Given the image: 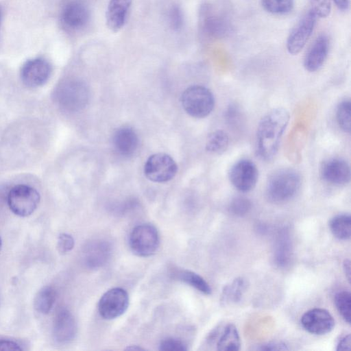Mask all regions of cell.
<instances>
[{
  "instance_id": "1",
  "label": "cell",
  "mask_w": 351,
  "mask_h": 351,
  "mask_svg": "<svg viewBox=\"0 0 351 351\" xmlns=\"http://www.w3.org/2000/svg\"><path fill=\"white\" fill-rule=\"evenodd\" d=\"M289 121V112L276 108L261 119L256 133L257 153L264 160H270L278 152L282 134Z\"/></svg>"
},
{
  "instance_id": "2",
  "label": "cell",
  "mask_w": 351,
  "mask_h": 351,
  "mask_svg": "<svg viewBox=\"0 0 351 351\" xmlns=\"http://www.w3.org/2000/svg\"><path fill=\"white\" fill-rule=\"evenodd\" d=\"M301 186V176L295 170L283 168L274 172L266 186V196L273 203H285L293 198Z\"/></svg>"
},
{
  "instance_id": "3",
  "label": "cell",
  "mask_w": 351,
  "mask_h": 351,
  "mask_svg": "<svg viewBox=\"0 0 351 351\" xmlns=\"http://www.w3.org/2000/svg\"><path fill=\"white\" fill-rule=\"evenodd\" d=\"M56 99L59 106L69 112H77L86 107L89 99L87 86L78 80L62 82L56 91Z\"/></svg>"
},
{
  "instance_id": "4",
  "label": "cell",
  "mask_w": 351,
  "mask_h": 351,
  "mask_svg": "<svg viewBox=\"0 0 351 351\" xmlns=\"http://www.w3.org/2000/svg\"><path fill=\"white\" fill-rule=\"evenodd\" d=\"M181 101L184 110L195 118L207 117L215 106V98L211 91L200 85L187 88L182 93Z\"/></svg>"
},
{
  "instance_id": "5",
  "label": "cell",
  "mask_w": 351,
  "mask_h": 351,
  "mask_svg": "<svg viewBox=\"0 0 351 351\" xmlns=\"http://www.w3.org/2000/svg\"><path fill=\"white\" fill-rule=\"evenodd\" d=\"M199 28L209 38H222L231 32V24L225 14L213 5L206 3L199 11Z\"/></svg>"
},
{
  "instance_id": "6",
  "label": "cell",
  "mask_w": 351,
  "mask_h": 351,
  "mask_svg": "<svg viewBox=\"0 0 351 351\" xmlns=\"http://www.w3.org/2000/svg\"><path fill=\"white\" fill-rule=\"evenodd\" d=\"M40 200L38 191L26 184H18L8 193L7 202L10 210L16 215L27 217L37 208Z\"/></svg>"
},
{
  "instance_id": "7",
  "label": "cell",
  "mask_w": 351,
  "mask_h": 351,
  "mask_svg": "<svg viewBox=\"0 0 351 351\" xmlns=\"http://www.w3.org/2000/svg\"><path fill=\"white\" fill-rule=\"evenodd\" d=\"M157 229L151 224H141L131 231L129 244L131 250L137 256H149L154 254L159 246Z\"/></svg>"
},
{
  "instance_id": "8",
  "label": "cell",
  "mask_w": 351,
  "mask_h": 351,
  "mask_svg": "<svg viewBox=\"0 0 351 351\" xmlns=\"http://www.w3.org/2000/svg\"><path fill=\"white\" fill-rule=\"evenodd\" d=\"M61 22L70 31L84 29L90 22L89 0H69L62 7Z\"/></svg>"
},
{
  "instance_id": "9",
  "label": "cell",
  "mask_w": 351,
  "mask_h": 351,
  "mask_svg": "<svg viewBox=\"0 0 351 351\" xmlns=\"http://www.w3.org/2000/svg\"><path fill=\"white\" fill-rule=\"evenodd\" d=\"M177 171L178 167L174 160L163 153L150 156L144 166L145 176L155 182H165L171 180Z\"/></svg>"
},
{
  "instance_id": "10",
  "label": "cell",
  "mask_w": 351,
  "mask_h": 351,
  "mask_svg": "<svg viewBox=\"0 0 351 351\" xmlns=\"http://www.w3.org/2000/svg\"><path fill=\"white\" fill-rule=\"evenodd\" d=\"M129 305V296L122 288L115 287L108 290L101 297L98 311L105 319H113L122 315Z\"/></svg>"
},
{
  "instance_id": "11",
  "label": "cell",
  "mask_w": 351,
  "mask_h": 351,
  "mask_svg": "<svg viewBox=\"0 0 351 351\" xmlns=\"http://www.w3.org/2000/svg\"><path fill=\"white\" fill-rule=\"evenodd\" d=\"M258 171L256 165L249 159H241L230 169L229 179L232 184L241 192L252 190L258 181Z\"/></svg>"
},
{
  "instance_id": "12",
  "label": "cell",
  "mask_w": 351,
  "mask_h": 351,
  "mask_svg": "<svg viewBox=\"0 0 351 351\" xmlns=\"http://www.w3.org/2000/svg\"><path fill=\"white\" fill-rule=\"evenodd\" d=\"M317 19L309 10L298 22L287 40V49L290 54L296 55L304 48L314 29Z\"/></svg>"
},
{
  "instance_id": "13",
  "label": "cell",
  "mask_w": 351,
  "mask_h": 351,
  "mask_svg": "<svg viewBox=\"0 0 351 351\" xmlns=\"http://www.w3.org/2000/svg\"><path fill=\"white\" fill-rule=\"evenodd\" d=\"M51 73V66L44 58H36L26 61L21 69V79L25 86L37 88L46 83Z\"/></svg>"
},
{
  "instance_id": "14",
  "label": "cell",
  "mask_w": 351,
  "mask_h": 351,
  "mask_svg": "<svg viewBox=\"0 0 351 351\" xmlns=\"http://www.w3.org/2000/svg\"><path fill=\"white\" fill-rule=\"evenodd\" d=\"M300 322L307 332L314 335H325L335 326V320L331 314L324 308L311 309L301 317Z\"/></svg>"
},
{
  "instance_id": "15",
  "label": "cell",
  "mask_w": 351,
  "mask_h": 351,
  "mask_svg": "<svg viewBox=\"0 0 351 351\" xmlns=\"http://www.w3.org/2000/svg\"><path fill=\"white\" fill-rule=\"evenodd\" d=\"M320 175L326 182L335 186H342L350 181V168L345 160L332 158L323 162Z\"/></svg>"
},
{
  "instance_id": "16",
  "label": "cell",
  "mask_w": 351,
  "mask_h": 351,
  "mask_svg": "<svg viewBox=\"0 0 351 351\" xmlns=\"http://www.w3.org/2000/svg\"><path fill=\"white\" fill-rule=\"evenodd\" d=\"M77 333V324L72 313L66 308L56 315L53 325V337L56 341L66 343L71 341Z\"/></svg>"
},
{
  "instance_id": "17",
  "label": "cell",
  "mask_w": 351,
  "mask_h": 351,
  "mask_svg": "<svg viewBox=\"0 0 351 351\" xmlns=\"http://www.w3.org/2000/svg\"><path fill=\"white\" fill-rule=\"evenodd\" d=\"M329 39L325 34L319 36L306 53L304 66L309 72L317 71L324 63L329 51Z\"/></svg>"
},
{
  "instance_id": "18",
  "label": "cell",
  "mask_w": 351,
  "mask_h": 351,
  "mask_svg": "<svg viewBox=\"0 0 351 351\" xmlns=\"http://www.w3.org/2000/svg\"><path fill=\"white\" fill-rule=\"evenodd\" d=\"M110 252L108 242L102 240L91 241L84 247V262L90 268L101 267L108 261Z\"/></svg>"
},
{
  "instance_id": "19",
  "label": "cell",
  "mask_w": 351,
  "mask_h": 351,
  "mask_svg": "<svg viewBox=\"0 0 351 351\" xmlns=\"http://www.w3.org/2000/svg\"><path fill=\"white\" fill-rule=\"evenodd\" d=\"M293 246L289 230L280 229L276 237L274 246V260L279 267H286L292 258Z\"/></svg>"
},
{
  "instance_id": "20",
  "label": "cell",
  "mask_w": 351,
  "mask_h": 351,
  "mask_svg": "<svg viewBox=\"0 0 351 351\" xmlns=\"http://www.w3.org/2000/svg\"><path fill=\"white\" fill-rule=\"evenodd\" d=\"M112 144L118 154L123 156H129L136 150L138 139L132 128L122 127L117 129L114 133Z\"/></svg>"
},
{
  "instance_id": "21",
  "label": "cell",
  "mask_w": 351,
  "mask_h": 351,
  "mask_svg": "<svg viewBox=\"0 0 351 351\" xmlns=\"http://www.w3.org/2000/svg\"><path fill=\"white\" fill-rule=\"evenodd\" d=\"M132 0H110L106 15V25L112 32L124 25Z\"/></svg>"
},
{
  "instance_id": "22",
  "label": "cell",
  "mask_w": 351,
  "mask_h": 351,
  "mask_svg": "<svg viewBox=\"0 0 351 351\" xmlns=\"http://www.w3.org/2000/svg\"><path fill=\"white\" fill-rule=\"evenodd\" d=\"M216 342L217 350L237 351L240 349L241 339L236 326L232 324H227L220 332Z\"/></svg>"
},
{
  "instance_id": "23",
  "label": "cell",
  "mask_w": 351,
  "mask_h": 351,
  "mask_svg": "<svg viewBox=\"0 0 351 351\" xmlns=\"http://www.w3.org/2000/svg\"><path fill=\"white\" fill-rule=\"evenodd\" d=\"M247 288V282L243 278H235L232 282L224 286L221 293V302L224 304L239 302Z\"/></svg>"
},
{
  "instance_id": "24",
  "label": "cell",
  "mask_w": 351,
  "mask_h": 351,
  "mask_svg": "<svg viewBox=\"0 0 351 351\" xmlns=\"http://www.w3.org/2000/svg\"><path fill=\"white\" fill-rule=\"evenodd\" d=\"M56 300V291L50 286L41 288L34 300V307L41 314H48L52 309Z\"/></svg>"
},
{
  "instance_id": "25",
  "label": "cell",
  "mask_w": 351,
  "mask_h": 351,
  "mask_svg": "<svg viewBox=\"0 0 351 351\" xmlns=\"http://www.w3.org/2000/svg\"><path fill=\"white\" fill-rule=\"evenodd\" d=\"M330 230L335 237L339 240H348L351 235V217L349 214H341L331 219Z\"/></svg>"
},
{
  "instance_id": "26",
  "label": "cell",
  "mask_w": 351,
  "mask_h": 351,
  "mask_svg": "<svg viewBox=\"0 0 351 351\" xmlns=\"http://www.w3.org/2000/svg\"><path fill=\"white\" fill-rule=\"evenodd\" d=\"M229 144L228 134L223 130H216L207 137L206 149L214 154H221L226 151Z\"/></svg>"
},
{
  "instance_id": "27",
  "label": "cell",
  "mask_w": 351,
  "mask_h": 351,
  "mask_svg": "<svg viewBox=\"0 0 351 351\" xmlns=\"http://www.w3.org/2000/svg\"><path fill=\"white\" fill-rule=\"evenodd\" d=\"M176 275L180 280L188 284L205 295H210L212 292L208 283L201 276L193 271L181 270L176 272Z\"/></svg>"
},
{
  "instance_id": "28",
  "label": "cell",
  "mask_w": 351,
  "mask_h": 351,
  "mask_svg": "<svg viewBox=\"0 0 351 351\" xmlns=\"http://www.w3.org/2000/svg\"><path fill=\"white\" fill-rule=\"evenodd\" d=\"M261 5L269 13L283 15L291 12L294 0H261Z\"/></svg>"
},
{
  "instance_id": "29",
  "label": "cell",
  "mask_w": 351,
  "mask_h": 351,
  "mask_svg": "<svg viewBox=\"0 0 351 351\" xmlns=\"http://www.w3.org/2000/svg\"><path fill=\"white\" fill-rule=\"evenodd\" d=\"M335 304L342 318L348 324H350L351 320L350 293L348 291L337 293L335 295Z\"/></svg>"
},
{
  "instance_id": "30",
  "label": "cell",
  "mask_w": 351,
  "mask_h": 351,
  "mask_svg": "<svg viewBox=\"0 0 351 351\" xmlns=\"http://www.w3.org/2000/svg\"><path fill=\"white\" fill-rule=\"evenodd\" d=\"M351 104L349 99L339 104L336 111V119L339 128L345 132H350Z\"/></svg>"
},
{
  "instance_id": "31",
  "label": "cell",
  "mask_w": 351,
  "mask_h": 351,
  "mask_svg": "<svg viewBox=\"0 0 351 351\" xmlns=\"http://www.w3.org/2000/svg\"><path fill=\"white\" fill-rule=\"evenodd\" d=\"M252 206L250 201L244 197H237L230 203L229 210L235 216H243L247 214Z\"/></svg>"
},
{
  "instance_id": "32",
  "label": "cell",
  "mask_w": 351,
  "mask_h": 351,
  "mask_svg": "<svg viewBox=\"0 0 351 351\" xmlns=\"http://www.w3.org/2000/svg\"><path fill=\"white\" fill-rule=\"evenodd\" d=\"M311 10L319 18L327 17L331 10L330 0H309Z\"/></svg>"
},
{
  "instance_id": "33",
  "label": "cell",
  "mask_w": 351,
  "mask_h": 351,
  "mask_svg": "<svg viewBox=\"0 0 351 351\" xmlns=\"http://www.w3.org/2000/svg\"><path fill=\"white\" fill-rule=\"evenodd\" d=\"M159 349L164 351H185L187 350V347L181 340L167 338L160 342Z\"/></svg>"
},
{
  "instance_id": "34",
  "label": "cell",
  "mask_w": 351,
  "mask_h": 351,
  "mask_svg": "<svg viewBox=\"0 0 351 351\" xmlns=\"http://www.w3.org/2000/svg\"><path fill=\"white\" fill-rule=\"evenodd\" d=\"M75 241L73 237L66 233L59 235L57 241V250L61 254L70 252L74 247Z\"/></svg>"
},
{
  "instance_id": "35",
  "label": "cell",
  "mask_w": 351,
  "mask_h": 351,
  "mask_svg": "<svg viewBox=\"0 0 351 351\" xmlns=\"http://www.w3.org/2000/svg\"><path fill=\"white\" fill-rule=\"evenodd\" d=\"M169 19L171 27L178 30L183 25V14L179 7L174 5L171 7L169 12Z\"/></svg>"
},
{
  "instance_id": "36",
  "label": "cell",
  "mask_w": 351,
  "mask_h": 351,
  "mask_svg": "<svg viewBox=\"0 0 351 351\" xmlns=\"http://www.w3.org/2000/svg\"><path fill=\"white\" fill-rule=\"evenodd\" d=\"M256 350H288L287 346L282 342H269L258 346Z\"/></svg>"
},
{
  "instance_id": "37",
  "label": "cell",
  "mask_w": 351,
  "mask_h": 351,
  "mask_svg": "<svg viewBox=\"0 0 351 351\" xmlns=\"http://www.w3.org/2000/svg\"><path fill=\"white\" fill-rule=\"evenodd\" d=\"M0 350H23L17 342L10 339H0Z\"/></svg>"
},
{
  "instance_id": "38",
  "label": "cell",
  "mask_w": 351,
  "mask_h": 351,
  "mask_svg": "<svg viewBox=\"0 0 351 351\" xmlns=\"http://www.w3.org/2000/svg\"><path fill=\"white\" fill-rule=\"evenodd\" d=\"M350 349V335L347 334L342 336L338 341L336 350H349Z\"/></svg>"
},
{
  "instance_id": "39",
  "label": "cell",
  "mask_w": 351,
  "mask_h": 351,
  "mask_svg": "<svg viewBox=\"0 0 351 351\" xmlns=\"http://www.w3.org/2000/svg\"><path fill=\"white\" fill-rule=\"evenodd\" d=\"M336 6L341 10H347L350 5V0H333Z\"/></svg>"
},
{
  "instance_id": "40",
  "label": "cell",
  "mask_w": 351,
  "mask_h": 351,
  "mask_svg": "<svg viewBox=\"0 0 351 351\" xmlns=\"http://www.w3.org/2000/svg\"><path fill=\"white\" fill-rule=\"evenodd\" d=\"M343 269L348 280L350 281V262L348 259L344 261L343 263Z\"/></svg>"
},
{
  "instance_id": "41",
  "label": "cell",
  "mask_w": 351,
  "mask_h": 351,
  "mask_svg": "<svg viewBox=\"0 0 351 351\" xmlns=\"http://www.w3.org/2000/svg\"><path fill=\"white\" fill-rule=\"evenodd\" d=\"M128 350H144L143 348H141V347H137L136 346H131V347H128Z\"/></svg>"
},
{
  "instance_id": "42",
  "label": "cell",
  "mask_w": 351,
  "mask_h": 351,
  "mask_svg": "<svg viewBox=\"0 0 351 351\" xmlns=\"http://www.w3.org/2000/svg\"><path fill=\"white\" fill-rule=\"evenodd\" d=\"M1 247H2V240H1V238L0 237V252L1 250Z\"/></svg>"
},
{
  "instance_id": "43",
  "label": "cell",
  "mask_w": 351,
  "mask_h": 351,
  "mask_svg": "<svg viewBox=\"0 0 351 351\" xmlns=\"http://www.w3.org/2000/svg\"><path fill=\"white\" fill-rule=\"evenodd\" d=\"M1 9L0 7V23H1Z\"/></svg>"
}]
</instances>
